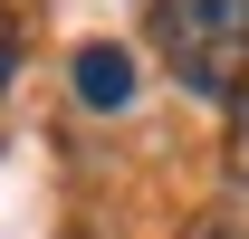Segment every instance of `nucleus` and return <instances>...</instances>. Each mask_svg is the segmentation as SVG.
Listing matches in <instances>:
<instances>
[{"label": "nucleus", "mask_w": 249, "mask_h": 239, "mask_svg": "<svg viewBox=\"0 0 249 239\" xmlns=\"http://www.w3.org/2000/svg\"><path fill=\"white\" fill-rule=\"evenodd\" d=\"M154 38L192 96H230L249 77V0H154Z\"/></svg>", "instance_id": "f257e3e1"}, {"label": "nucleus", "mask_w": 249, "mask_h": 239, "mask_svg": "<svg viewBox=\"0 0 249 239\" xmlns=\"http://www.w3.org/2000/svg\"><path fill=\"white\" fill-rule=\"evenodd\" d=\"M67 77H77V105H96V115H124L134 105V48H115V38H87Z\"/></svg>", "instance_id": "f03ea898"}, {"label": "nucleus", "mask_w": 249, "mask_h": 239, "mask_svg": "<svg viewBox=\"0 0 249 239\" xmlns=\"http://www.w3.org/2000/svg\"><path fill=\"white\" fill-rule=\"evenodd\" d=\"M211 239H249V230H211Z\"/></svg>", "instance_id": "7ed1b4c3"}]
</instances>
